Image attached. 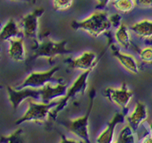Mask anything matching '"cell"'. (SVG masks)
I'll list each match as a JSON object with an SVG mask.
<instances>
[{
  "instance_id": "24",
  "label": "cell",
  "mask_w": 152,
  "mask_h": 143,
  "mask_svg": "<svg viewBox=\"0 0 152 143\" xmlns=\"http://www.w3.org/2000/svg\"><path fill=\"white\" fill-rule=\"evenodd\" d=\"M137 7L142 9L152 8V0H134Z\"/></svg>"
},
{
  "instance_id": "8",
  "label": "cell",
  "mask_w": 152,
  "mask_h": 143,
  "mask_svg": "<svg viewBox=\"0 0 152 143\" xmlns=\"http://www.w3.org/2000/svg\"><path fill=\"white\" fill-rule=\"evenodd\" d=\"M44 9L39 7L23 17L19 23V26L21 27L24 37L31 40H35L36 42L39 41V18L42 17Z\"/></svg>"
},
{
  "instance_id": "10",
  "label": "cell",
  "mask_w": 152,
  "mask_h": 143,
  "mask_svg": "<svg viewBox=\"0 0 152 143\" xmlns=\"http://www.w3.org/2000/svg\"><path fill=\"white\" fill-rule=\"evenodd\" d=\"M149 113L147 105L143 101H138L134 105V108L126 116V121L136 134L139 128L148 120Z\"/></svg>"
},
{
  "instance_id": "6",
  "label": "cell",
  "mask_w": 152,
  "mask_h": 143,
  "mask_svg": "<svg viewBox=\"0 0 152 143\" xmlns=\"http://www.w3.org/2000/svg\"><path fill=\"white\" fill-rule=\"evenodd\" d=\"M103 94L110 102L115 105L122 111L129 109L134 96L133 90L129 88L126 82H123L119 88L107 87L104 90Z\"/></svg>"
},
{
  "instance_id": "13",
  "label": "cell",
  "mask_w": 152,
  "mask_h": 143,
  "mask_svg": "<svg viewBox=\"0 0 152 143\" xmlns=\"http://www.w3.org/2000/svg\"><path fill=\"white\" fill-rule=\"evenodd\" d=\"M97 64V55L93 51L87 50L83 52L79 57L70 61L69 67L73 70H81L84 72L87 70H93Z\"/></svg>"
},
{
  "instance_id": "4",
  "label": "cell",
  "mask_w": 152,
  "mask_h": 143,
  "mask_svg": "<svg viewBox=\"0 0 152 143\" xmlns=\"http://www.w3.org/2000/svg\"><path fill=\"white\" fill-rule=\"evenodd\" d=\"M72 50L67 48V42L61 41L56 42L51 39H47L44 41H37L36 46L33 50L32 58H46L54 59L58 56L71 54Z\"/></svg>"
},
{
  "instance_id": "27",
  "label": "cell",
  "mask_w": 152,
  "mask_h": 143,
  "mask_svg": "<svg viewBox=\"0 0 152 143\" xmlns=\"http://www.w3.org/2000/svg\"><path fill=\"white\" fill-rule=\"evenodd\" d=\"M139 143H152V133L148 130L147 134L139 139Z\"/></svg>"
},
{
  "instance_id": "25",
  "label": "cell",
  "mask_w": 152,
  "mask_h": 143,
  "mask_svg": "<svg viewBox=\"0 0 152 143\" xmlns=\"http://www.w3.org/2000/svg\"><path fill=\"white\" fill-rule=\"evenodd\" d=\"M109 18H110V23H111L112 27L118 28V26H120V24L122 23V22H121V17L118 14H115V15L110 16Z\"/></svg>"
},
{
  "instance_id": "1",
  "label": "cell",
  "mask_w": 152,
  "mask_h": 143,
  "mask_svg": "<svg viewBox=\"0 0 152 143\" xmlns=\"http://www.w3.org/2000/svg\"><path fill=\"white\" fill-rule=\"evenodd\" d=\"M109 17L106 11L98 10L82 21L72 23V28L80 30L91 36L98 38L107 33L112 27Z\"/></svg>"
},
{
  "instance_id": "16",
  "label": "cell",
  "mask_w": 152,
  "mask_h": 143,
  "mask_svg": "<svg viewBox=\"0 0 152 143\" xmlns=\"http://www.w3.org/2000/svg\"><path fill=\"white\" fill-rule=\"evenodd\" d=\"M23 34L21 27L13 18H10L0 31V38L3 42H9L17 38H22Z\"/></svg>"
},
{
  "instance_id": "15",
  "label": "cell",
  "mask_w": 152,
  "mask_h": 143,
  "mask_svg": "<svg viewBox=\"0 0 152 143\" xmlns=\"http://www.w3.org/2000/svg\"><path fill=\"white\" fill-rule=\"evenodd\" d=\"M8 55L16 63H23L26 58V45L23 38H17L9 42Z\"/></svg>"
},
{
  "instance_id": "19",
  "label": "cell",
  "mask_w": 152,
  "mask_h": 143,
  "mask_svg": "<svg viewBox=\"0 0 152 143\" xmlns=\"http://www.w3.org/2000/svg\"><path fill=\"white\" fill-rule=\"evenodd\" d=\"M134 134L135 133L132 128L126 124L119 130L116 136L115 141L113 143H135Z\"/></svg>"
},
{
  "instance_id": "5",
  "label": "cell",
  "mask_w": 152,
  "mask_h": 143,
  "mask_svg": "<svg viewBox=\"0 0 152 143\" xmlns=\"http://www.w3.org/2000/svg\"><path fill=\"white\" fill-rule=\"evenodd\" d=\"M60 67L55 66L49 70L44 71H32L24 80L19 84L17 88H34L41 89L50 82L55 80V75L58 72Z\"/></svg>"
},
{
  "instance_id": "23",
  "label": "cell",
  "mask_w": 152,
  "mask_h": 143,
  "mask_svg": "<svg viewBox=\"0 0 152 143\" xmlns=\"http://www.w3.org/2000/svg\"><path fill=\"white\" fill-rule=\"evenodd\" d=\"M139 58L142 63L152 64V46H147L142 48L139 52Z\"/></svg>"
},
{
  "instance_id": "2",
  "label": "cell",
  "mask_w": 152,
  "mask_h": 143,
  "mask_svg": "<svg viewBox=\"0 0 152 143\" xmlns=\"http://www.w3.org/2000/svg\"><path fill=\"white\" fill-rule=\"evenodd\" d=\"M57 101L47 103L44 101L29 99L27 108L22 115V117L16 121V125H21L26 122L28 123H39L47 122L51 116V112L56 106Z\"/></svg>"
},
{
  "instance_id": "17",
  "label": "cell",
  "mask_w": 152,
  "mask_h": 143,
  "mask_svg": "<svg viewBox=\"0 0 152 143\" xmlns=\"http://www.w3.org/2000/svg\"><path fill=\"white\" fill-rule=\"evenodd\" d=\"M130 29L140 39H146L147 41L152 40V20L151 19H142L131 25Z\"/></svg>"
},
{
  "instance_id": "9",
  "label": "cell",
  "mask_w": 152,
  "mask_h": 143,
  "mask_svg": "<svg viewBox=\"0 0 152 143\" xmlns=\"http://www.w3.org/2000/svg\"><path fill=\"white\" fill-rule=\"evenodd\" d=\"M8 99L14 109H17L25 101L29 99H40V89L14 88L7 86Z\"/></svg>"
},
{
  "instance_id": "31",
  "label": "cell",
  "mask_w": 152,
  "mask_h": 143,
  "mask_svg": "<svg viewBox=\"0 0 152 143\" xmlns=\"http://www.w3.org/2000/svg\"><path fill=\"white\" fill-rule=\"evenodd\" d=\"M12 2H17V1H19V0H11Z\"/></svg>"
},
{
  "instance_id": "3",
  "label": "cell",
  "mask_w": 152,
  "mask_h": 143,
  "mask_svg": "<svg viewBox=\"0 0 152 143\" xmlns=\"http://www.w3.org/2000/svg\"><path fill=\"white\" fill-rule=\"evenodd\" d=\"M93 70H87L84 71L79 75L76 79L73 82V83L69 86L67 89V92L65 96L63 98L59 99L57 101L56 106L53 109L51 112V116L50 118L55 119L58 117V115L60 113L63 109L66 107V105L69 101L72 98H75L76 97L83 95L86 93V90L87 89V85H88V78Z\"/></svg>"
},
{
  "instance_id": "12",
  "label": "cell",
  "mask_w": 152,
  "mask_h": 143,
  "mask_svg": "<svg viewBox=\"0 0 152 143\" xmlns=\"http://www.w3.org/2000/svg\"><path fill=\"white\" fill-rule=\"evenodd\" d=\"M67 83L57 82L53 84L50 82L40 89V101L50 103L58 101L65 96L68 89Z\"/></svg>"
},
{
  "instance_id": "20",
  "label": "cell",
  "mask_w": 152,
  "mask_h": 143,
  "mask_svg": "<svg viewBox=\"0 0 152 143\" xmlns=\"http://www.w3.org/2000/svg\"><path fill=\"white\" fill-rule=\"evenodd\" d=\"M111 5L118 13L128 14L136 7L134 0H112Z\"/></svg>"
},
{
  "instance_id": "29",
  "label": "cell",
  "mask_w": 152,
  "mask_h": 143,
  "mask_svg": "<svg viewBox=\"0 0 152 143\" xmlns=\"http://www.w3.org/2000/svg\"><path fill=\"white\" fill-rule=\"evenodd\" d=\"M148 130L152 133V122H151L148 125Z\"/></svg>"
},
{
  "instance_id": "28",
  "label": "cell",
  "mask_w": 152,
  "mask_h": 143,
  "mask_svg": "<svg viewBox=\"0 0 152 143\" xmlns=\"http://www.w3.org/2000/svg\"><path fill=\"white\" fill-rule=\"evenodd\" d=\"M95 1L97 3V8H99V10L106 8L112 2V0H95Z\"/></svg>"
},
{
  "instance_id": "18",
  "label": "cell",
  "mask_w": 152,
  "mask_h": 143,
  "mask_svg": "<svg viewBox=\"0 0 152 143\" xmlns=\"http://www.w3.org/2000/svg\"><path fill=\"white\" fill-rule=\"evenodd\" d=\"M131 29L124 23H122L115 32L116 42L123 49H129L131 47Z\"/></svg>"
},
{
  "instance_id": "26",
  "label": "cell",
  "mask_w": 152,
  "mask_h": 143,
  "mask_svg": "<svg viewBox=\"0 0 152 143\" xmlns=\"http://www.w3.org/2000/svg\"><path fill=\"white\" fill-rule=\"evenodd\" d=\"M58 143H85L83 141L80 140L78 138H68L65 135L61 136V139Z\"/></svg>"
},
{
  "instance_id": "21",
  "label": "cell",
  "mask_w": 152,
  "mask_h": 143,
  "mask_svg": "<svg viewBox=\"0 0 152 143\" xmlns=\"http://www.w3.org/2000/svg\"><path fill=\"white\" fill-rule=\"evenodd\" d=\"M1 143H25L23 130L19 128L10 134L2 136Z\"/></svg>"
},
{
  "instance_id": "11",
  "label": "cell",
  "mask_w": 152,
  "mask_h": 143,
  "mask_svg": "<svg viewBox=\"0 0 152 143\" xmlns=\"http://www.w3.org/2000/svg\"><path fill=\"white\" fill-rule=\"evenodd\" d=\"M126 120V115L118 112L113 116L108 124L96 138L95 143H113L116 139V130L119 124Z\"/></svg>"
},
{
  "instance_id": "7",
  "label": "cell",
  "mask_w": 152,
  "mask_h": 143,
  "mask_svg": "<svg viewBox=\"0 0 152 143\" xmlns=\"http://www.w3.org/2000/svg\"><path fill=\"white\" fill-rule=\"evenodd\" d=\"M92 106H93V99L91 98V102L87 114L81 117L71 119L66 123V127L69 132L75 136L76 138L83 141L85 143H91V137H90L89 118L91 112L92 110Z\"/></svg>"
},
{
  "instance_id": "14",
  "label": "cell",
  "mask_w": 152,
  "mask_h": 143,
  "mask_svg": "<svg viewBox=\"0 0 152 143\" xmlns=\"http://www.w3.org/2000/svg\"><path fill=\"white\" fill-rule=\"evenodd\" d=\"M113 55L116 58L122 66L126 70L133 74H137L139 72V65L138 61L134 55L127 53L121 52L120 50L116 49V47H113Z\"/></svg>"
},
{
  "instance_id": "22",
  "label": "cell",
  "mask_w": 152,
  "mask_h": 143,
  "mask_svg": "<svg viewBox=\"0 0 152 143\" xmlns=\"http://www.w3.org/2000/svg\"><path fill=\"white\" fill-rule=\"evenodd\" d=\"M74 0H53V9L56 11H66L73 6Z\"/></svg>"
},
{
  "instance_id": "30",
  "label": "cell",
  "mask_w": 152,
  "mask_h": 143,
  "mask_svg": "<svg viewBox=\"0 0 152 143\" xmlns=\"http://www.w3.org/2000/svg\"><path fill=\"white\" fill-rule=\"evenodd\" d=\"M147 43L150 45V46H152V40H150V41H147Z\"/></svg>"
}]
</instances>
